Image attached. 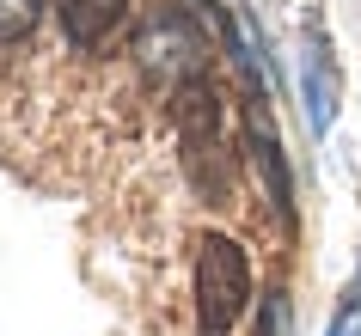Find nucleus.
<instances>
[{"label": "nucleus", "instance_id": "obj_4", "mask_svg": "<svg viewBox=\"0 0 361 336\" xmlns=\"http://www.w3.org/2000/svg\"><path fill=\"white\" fill-rule=\"evenodd\" d=\"M135 0H56V19H61V37L74 49H98V43L123 31Z\"/></svg>", "mask_w": 361, "mask_h": 336}, {"label": "nucleus", "instance_id": "obj_2", "mask_svg": "<svg viewBox=\"0 0 361 336\" xmlns=\"http://www.w3.org/2000/svg\"><path fill=\"white\" fill-rule=\"evenodd\" d=\"M135 56L147 61V74L159 80V86L178 92V86L202 80V68H209V37H202V25H196L184 6H159V13L141 25Z\"/></svg>", "mask_w": 361, "mask_h": 336}, {"label": "nucleus", "instance_id": "obj_8", "mask_svg": "<svg viewBox=\"0 0 361 336\" xmlns=\"http://www.w3.org/2000/svg\"><path fill=\"white\" fill-rule=\"evenodd\" d=\"M257 336H288V299L282 294H269V306H264V330Z\"/></svg>", "mask_w": 361, "mask_h": 336}, {"label": "nucleus", "instance_id": "obj_6", "mask_svg": "<svg viewBox=\"0 0 361 336\" xmlns=\"http://www.w3.org/2000/svg\"><path fill=\"white\" fill-rule=\"evenodd\" d=\"M306 104H312V129H324L337 111V74L324 56V37H312V49H306Z\"/></svg>", "mask_w": 361, "mask_h": 336}, {"label": "nucleus", "instance_id": "obj_7", "mask_svg": "<svg viewBox=\"0 0 361 336\" xmlns=\"http://www.w3.org/2000/svg\"><path fill=\"white\" fill-rule=\"evenodd\" d=\"M43 19V0H0V43L31 37V25Z\"/></svg>", "mask_w": 361, "mask_h": 336}, {"label": "nucleus", "instance_id": "obj_3", "mask_svg": "<svg viewBox=\"0 0 361 336\" xmlns=\"http://www.w3.org/2000/svg\"><path fill=\"white\" fill-rule=\"evenodd\" d=\"M171 123H178V141H184V159H190L196 189L209 196H227V147H221V111H214V92L202 80L178 86L171 98Z\"/></svg>", "mask_w": 361, "mask_h": 336}, {"label": "nucleus", "instance_id": "obj_1", "mask_svg": "<svg viewBox=\"0 0 361 336\" xmlns=\"http://www.w3.org/2000/svg\"><path fill=\"white\" fill-rule=\"evenodd\" d=\"M251 299V269H245V251L233 239H202V251H196V324L209 336H227L233 324H239V312H245Z\"/></svg>", "mask_w": 361, "mask_h": 336}, {"label": "nucleus", "instance_id": "obj_5", "mask_svg": "<svg viewBox=\"0 0 361 336\" xmlns=\"http://www.w3.org/2000/svg\"><path fill=\"white\" fill-rule=\"evenodd\" d=\"M251 147H257V166L269 178V202L282 208V220H294V189H288V166H282V147L269 135V116H264V98L251 104Z\"/></svg>", "mask_w": 361, "mask_h": 336}]
</instances>
